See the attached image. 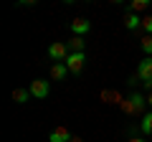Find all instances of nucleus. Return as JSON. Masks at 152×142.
Masks as SVG:
<instances>
[{
    "label": "nucleus",
    "mask_w": 152,
    "mask_h": 142,
    "mask_svg": "<svg viewBox=\"0 0 152 142\" xmlns=\"http://www.w3.org/2000/svg\"><path fill=\"white\" fill-rule=\"evenodd\" d=\"M84 61H86L84 53H69V59H66V69H69V74H81Z\"/></svg>",
    "instance_id": "4"
},
{
    "label": "nucleus",
    "mask_w": 152,
    "mask_h": 142,
    "mask_svg": "<svg viewBox=\"0 0 152 142\" xmlns=\"http://www.w3.org/2000/svg\"><path fill=\"white\" fill-rule=\"evenodd\" d=\"M48 142H71V132L66 130V127H56L48 135Z\"/></svg>",
    "instance_id": "6"
},
{
    "label": "nucleus",
    "mask_w": 152,
    "mask_h": 142,
    "mask_svg": "<svg viewBox=\"0 0 152 142\" xmlns=\"http://www.w3.org/2000/svg\"><path fill=\"white\" fill-rule=\"evenodd\" d=\"M71 142H84V140H81V137H71Z\"/></svg>",
    "instance_id": "17"
},
{
    "label": "nucleus",
    "mask_w": 152,
    "mask_h": 142,
    "mask_svg": "<svg viewBox=\"0 0 152 142\" xmlns=\"http://www.w3.org/2000/svg\"><path fill=\"white\" fill-rule=\"evenodd\" d=\"M140 132H142V135H152V112H145V114H142Z\"/></svg>",
    "instance_id": "9"
},
{
    "label": "nucleus",
    "mask_w": 152,
    "mask_h": 142,
    "mask_svg": "<svg viewBox=\"0 0 152 142\" xmlns=\"http://www.w3.org/2000/svg\"><path fill=\"white\" fill-rule=\"evenodd\" d=\"M28 91H31L33 99H48V94H51V81H46V79H33L31 86H28Z\"/></svg>",
    "instance_id": "2"
},
{
    "label": "nucleus",
    "mask_w": 152,
    "mask_h": 142,
    "mask_svg": "<svg viewBox=\"0 0 152 142\" xmlns=\"http://www.w3.org/2000/svg\"><path fill=\"white\" fill-rule=\"evenodd\" d=\"M137 81H142V84L152 81V56H145V59L137 64V74L132 76V84H137Z\"/></svg>",
    "instance_id": "1"
},
{
    "label": "nucleus",
    "mask_w": 152,
    "mask_h": 142,
    "mask_svg": "<svg viewBox=\"0 0 152 142\" xmlns=\"http://www.w3.org/2000/svg\"><path fill=\"white\" fill-rule=\"evenodd\" d=\"M124 28L127 31H140L142 28V18L137 15V13H127L124 15Z\"/></svg>",
    "instance_id": "7"
},
{
    "label": "nucleus",
    "mask_w": 152,
    "mask_h": 142,
    "mask_svg": "<svg viewBox=\"0 0 152 142\" xmlns=\"http://www.w3.org/2000/svg\"><path fill=\"white\" fill-rule=\"evenodd\" d=\"M69 46L66 43H51L48 46V56H51V61H56V64H66V59H69Z\"/></svg>",
    "instance_id": "3"
},
{
    "label": "nucleus",
    "mask_w": 152,
    "mask_h": 142,
    "mask_svg": "<svg viewBox=\"0 0 152 142\" xmlns=\"http://www.w3.org/2000/svg\"><path fill=\"white\" fill-rule=\"evenodd\" d=\"M84 43H86V41H84L81 36H74V38H71L66 46H69V51H71V53H84Z\"/></svg>",
    "instance_id": "10"
},
{
    "label": "nucleus",
    "mask_w": 152,
    "mask_h": 142,
    "mask_svg": "<svg viewBox=\"0 0 152 142\" xmlns=\"http://www.w3.org/2000/svg\"><path fill=\"white\" fill-rule=\"evenodd\" d=\"M127 142H147V140H145V137H129Z\"/></svg>",
    "instance_id": "16"
},
{
    "label": "nucleus",
    "mask_w": 152,
    "mask_h": 142,
    "mask_svg": "<svg viewBox=\"0 0 152 142\" xmlns=\"http://www.w3.org/2000/svg\"><path fill=\"white\" fill-rule=\"evenodd\" d=\"M140 46H142V51H145L147 56H152V36H142Z\"/></svg>",
    "instance_id": "14"
},
{
    "label": "nucleus",
    "mask_w": 152,
    "mask_h": 142,
    "mask_svg": "<svg viewBox=\"0 0 152 142\" xmlns=\"http://www.w3.org/2000/svg\"><path fill=\"white\" fill-rule=\"evenodd\" d=\"M91 31V23L86 20V18H74V20H71V33H74V36H86V33Z\"/></svg>",
    "instance_id": "5"
},
{
    "label": "nucleus",
    "mask_w": 152,
    "mask_h": 142,
    "mask_svg": "<svg viewBox=\"0 0 152 142\" xmlns=\"http://www.w3.org/2000/svg\"><path fill=\"white\" fill-rule=\"evenodd\" d=\"M142 31H145V36H152V13L142 18Z\"/></svg>",
    "instance_id": "15"
},
{
    "label": "nucleus",
    "mask_w": 152,
    "mask_h": 142,
    "mask_svg": "<svg viewBox=\"0 0 152 142\" xmlns=\"http://www.w3.org/2000/svg\"><path fill=\"white\" fill-rule=\"evenodd\" d=\"M147 5H150L147 0H132L129 3V13H137V15H140L142 10H147Z\"/></svg>",
    "instance_id": "13"
},
{
    "label": "nucleus",
    "mask_w": 152,
    "mask_h": 142,
    "mask_svg": "<svg viewBox=\"0 0 152 142\" xmlns=\"http://www.w3.org/2000/svg\"><path fill=\"white\" fill-rule=\"evenodd\" d=\"M66 76H69L66 64H53V66H51V79H53V81H64Z\"/></svg>",
    "instance_id": "8"
},
{
    "label": "nucleus",
    "mask_w": 152,
    "mask_h": 142,
    "mask_svg": "<svg viewBox=\"0 0 152 142\" xmlns=\"http://www.w3.org/2000/svg\"><path fill=\"white\" fill-rule=\"evenodd\" d=\"M147 107H152V94H150V97H147Z\"/></svg>",
    "instance_id": "18"
},
{
    "label": "nucleus",
    "mask_w": 152,
    "mask_h": 142,
    "mask_svg": "<svg viewBox=\"0 0 152 142\" xmlns=\"http://www.w3.org/2000/svg\"><path fill=\"white\" fill-rule=\"evenodd\" d=\"M31 99V91L28 89H13V102L15 104H26Z\"/></svg>",
    "instance_id": "11"
},
{
    "label": "nucleus",
    "mask_w": 152,
    "mask_h": 142,
    "mask_svg": "<svg viewBox=\"0 0 152 142\" xmlns=\"http://www.w3.org/2000/svg\"><path fill=\"white\" fill-rule=\"evenodd\" d=\"M132 109H137V112H142L147 107V97H142V94H132Z\"/></svg>",
    "instance_id": "12"
}]
</instances>
